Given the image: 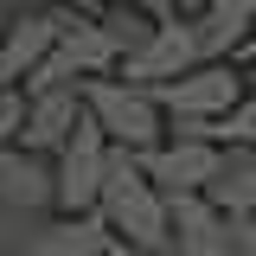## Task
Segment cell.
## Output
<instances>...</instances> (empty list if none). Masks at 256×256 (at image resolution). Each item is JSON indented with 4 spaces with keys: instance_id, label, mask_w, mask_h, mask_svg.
Returning a JSON list of instances; mask_svg holds the SVG:
<instances>
[{
    "instance_id": "1",
    "label": "cell",
    "mask_w": 256,
    "mask_h": 256,
    "mask_svg": "<svg viewBox=\"0 0 256 256\" xmlns=\"http://www.w3.org/2000/svg\"><path fill=\"white\" fill-rule=\"evenodd\" d=\"M96 218L109 224V237L122 244H148V250H166L173 224H166V192L141 173V154L134 148H116L102 154V192H96Z\"/></svg>"
},
{
    "instance_id": "2",
    "label": "cell",
    "mask_w": 256,
    "mask_h": 256,
    "mask_svg": "<svg viewBox=\"0 0 256 256\" xmlns=\"http://www.w3.org/2000/svg\"><path fill=\"white\" fill-rule=\"evenodd\" d=\"M84 109L96 116V128L116 141V148H154L166 134V109L154 102L148 84H128L122 70H102V77H84Z\"/></svg>"
},
{
    "instance_id": "3",
    "label": "cell",
    "mask_w": 256,
    "mask_h": 256,
    "mask_svg": "<svg viewBox=\"0 0 256 256\" xmlns=\"http://www.w3.org/2000/svg\"><path fill=\"white\" fill-rule=\"evenodd\" d=\"M102 154H109V134L96 128V116L84 109L77 128L58 141L52 154V212H96V192H102Z\"/></svg>"
},
{
    "instance_id": "4",
    "label": "cell",
    "mask_w": 256,
    "mask_h": 256,
    "mask_svg": "<svg viewBox=\"0 0 256 256\" xmlns=\"http://www.w3.org/2000/svg\"><path fill=\"white\" fill-rule=\"evenodd\" d=\"M154 90V102L166 109V116H224L237 96H244V70L230 58H198L192 70H180V77H160V84H148Z\"/></svg>"
},
{
    "instance_id": "5",
    "label": "cell",
    "mask_w": 256,
    "mask_h": 256,
    "mask_svg": "<svg viewBox=\"0 0 256 256\" xmlns=\"http://www.w3.org/2000/svg\"><path fill=\"white\" fill-rule=\"evenodd\" d=\"M166 224H173L166 237L173 256H237V224L205 192H166Z\"/></svg>"
},
{
    "instance_id": "6",
    "label": "cell",
    "mask_w": 256,
    "mask_h": 256,
    "mask_svg": "<svg viewBox=\"0 0 256 256\" xmlns=\"http://www.w3.org/2000/svg\"><path fill=\"white\" fill-rule=\"evenodd\" d=\"M198 58H205V52H198V38H192V20H186V13H173V20H154L148 45H134L116 70H122L128 84H160V77L192 70Z\"/></svg>"
},
{
    "instance_id": "7",
    "label": "cell",
    "mask_w": 256,
    "mask_h": 256,
    "mask_svg": "<svg viewBox=\"0 0 256 256\" xmlns=\"http://www.w3.org/2000/svg\"><path fill=\"white\" fill-rule=\"evenodd\" d=\"M212 166H218V148H212V141L160 134L154 148H141V173H148L160 192H205Z\"/></svg>"
},
{
    "instance_id": "8",
    "label": "cell",
    "mask_w": 256,
    "mask_h": 256,
    "mask_svg": "<svg viewBox=\"0 0 256 256\" xmlns=\"http://www.w3.org/2000/svg\"><path fill=\"white\" fill-rule=\"evenodd\" d=\"M77 116H84V84H58V90L26 96L20 148H32V154H58V141L77 128Z\"/></svg>"
},
{
    "instance_id": "9",
    "label": "cell",
    "mask_w": 256,
    "mask_h": 256,
    "mask_svg": "<svg viewBox=\"0 0 256 256\" xmlns=\"http://www.w3.org/2000/svg\"><path fill=\"white\" fill-rule=\"evenodd\" d=\"M52 45H58V6H20V20L0 26V84H20Z\"/></svg>"
},
{
    "instance_id": "10",
    "label": "cell",
    "mask_w": 256,
    "mask_h": 256,
    "mask_svg": "<svg viewBox=\"0 0 256 256\" xmlns=\"http://www.w3.org/2000/svg\"><path fill=\"white\" fill-rule=\"evenodd\" d=\"M186 20H192V38H198L205 58H230L244 45V32L256 26V0H205V6H192Z\"/></svg>"
},
{
    "instance_id": "11",
    "label": "cell",
    "mask_w": 256,
    "mask_h": 256,
    "mask_svg": "<svg viewBox=\"0 0 256 256\" xmlns=\"http://www.w3.org/2000/svg\"><path fill=\"white\" fill-rule=\"evenodd\" d=\"M13 205H52V154H32L20 141L0 148V212Z\"/></svg>"
},
{
    "instance_id": "12",
    "label": "cell",
    "mask_w": 256,
    "mask_h": 256,
    "mask_svg": "<svg viewBox=\"0 0 256 256\" xmlns=\"http://www.w3.org/2000/svg\"><path fill=\"white\" fill-rule=\"evenodd\" d=\"M58 52L84 77H102V70H116V45H109V32H102V20L96 13H77V6H58Z\"/></svg>"
},
{
    "instance_id": "13",
    "label": "cell",
    "mask_w": 256,
    "mask_h": 256,
    "mask_svg": "<svg viewBox=\"0 0 256 256\" xmlns=\"http://www.w3.org/2000/svg\"><path fill=\"white\" fill-rule=\"evenodd\" d=\"M205 198L230 212V218H250L256 212V141L250 148H218V166L205 180Z\"/></svg>"
},
{
    "instance_id": "14",
    "label": "cell",
    "mask_w": 256,
    "mask_h": 256,
    "mask_svg": "<svg viewBox=\"0 0 256 256\" xmlns=\"http://www.w3.org/2000/svg\"><path fill=\"white\" fill-rule=\"evenodd\" d=\"M109 244L116 237H109V224L96 212H52L32 256H109Z\"/></svg>"
},
{
    "instance_id": "15",
    "label": "cell",
    "mask_w": 256,
    "mask_h": 256,
    "mask_svg": "<svg viewBox=\"0 0 256 256\" xmlns=\"http://www.w3.org/2000/svg\"><path fill=\"white\" fill-rule=\"evenodd\" d=\"M96 20H102V32H109L116 58H128L134 45H148V32H154V20H148L141 6H128V0H102V6H96Z\"/></svg>"
},
{
    "instance_id": "16",
    "label": "cell",
    "mask_w": 256,
    "mask_h": 256,
    "mask_svg": "<svg viewBox=\"0 0 256 256\" xmlns=\"http://www.w3.org/2000/svg\"><path fill=\"white\" fill-rule=\"evenodd\" d=\"M45 218H52V205H13V212H0V256H32Z\"/></svg>"
},
{
    "instance_id": "17",
    "label": "cell",
    "mask_w": 256,
    "mask_h": 256,
    "mask_svg": "<svg viewBox=\"0 0 256 256\" xmlns=\"http://www.w3.org/2000/svg\"><path fill=\"white\" fill-rule=\"evenodd\" d=\"M58 84H84V70L64 58L58 45H52V52H45V58H38L26 77H20V90H26V96H38V90H58Z\"/></svg>"
},
{
    "instance_id": "18",
    "label": "cell",
    "mask_w": 256,
    "mask_h": 256,
    "mask_svg": "<svg viewBox=\"0 0 256 256\" xmlns=\"http://www.w3.org/2000/svg\"><path fill=\"white\" fill-rule=\"evenodd\" d=\"M20 122H26V90L20 84H0V148L20 141Z\"/></svg>"
},
{
    "instance_id": "19",
    "label": "cell",
    "mask_w": 256,
    "mask_h": 256,
    "mask_svg": "<svg viewBox=\"0 0 256 256\" xmlns=\"http://www.w3.org/2000/svg\"><path fill=\"white\" fill-rule=\"evenodd\" d=\"M237 224V256H256V212L250 218H230Z\"/></svg>"
},
{
    "instance_id": "20",
    "label": "cell",
    "mask_w": 256,
    "mask_h": 256,
    "mask_svg": "<svg viewBox=\"0 0 256 256\" xmlns=\"http://www.w3.org/2000/svg\"><path fill=\"white\" fill-rule=\"evenodd\" d=\"M128 6H141L148 20H173V13H180V0H128Z\"/></svg>"
},
{
    "instance_id": "21",
    "label": "cell",
    "mask_w": 256,
    "mask_h": 256,
    "mask_svg": "<svg viewBox=\"0 0 256 256\" xmlns=\"http://www.w3.org/2000/svg\"><path fill=\"white\" fill-rule=\"evenodd\" d=\"M230 64H237V70H250V64H256V26L244 32V45H237V52H230Z\"/></svg>"
},
{
    "instance_id": "22",
    "label": "cell",
    "mask_w": 256,
    "mask_h": 256,
    "mask_svg": "<svg viewBox=\"0 0 256 256\" xmlns=\"http://www.w3.org/2000/svg\"><path fill=\"white\" fill-rule=\"evenodd\" d=\"M109 256H173V250H148V244H122V237H116V244H109Z\"/></svg>"
},
{
    "instance_id": "23",
    "label": "cell",
    "mask_w": 256,
    "mask_h": 256,
    "mask_svg": "<svg viewBox=\"0 0 256 256\" xmlns=\"http://www.w3.org/2000/svg\"><path fill=\"white\" fill-rule=\"evenodd\" d=\"M20 6H77V13H96L102 0H20Z\"/></svg>"
},
{
    "instance_id": "24",
    "label": "cell",
    "mask_w": 256,
    "mask_h": 256,
    "mask_svg": "<svg viewBox=\"0 0 256 256\" xmlns=\"http://www.w3.org/2000/svg\"><path fill=\"white\" fill-rule=\"evenodd\" d=\"M20 20V0H0V26H13Z\"/></svg>"
},
{
    "instance_id": "25",
    "label": "cell",
    "mask_w": 256,
    "mask_h": 256,
    "mask_svg": "<svg viewBox=\"0 0 256 256\" xmlns=\"http://www.w3.org/2000/svg\"><path fill=\"white\" fill-rule=\"evenodd\" d=\"M244 84H256V64H250V70H244Z\"/></svg>"
}]
</instances>
